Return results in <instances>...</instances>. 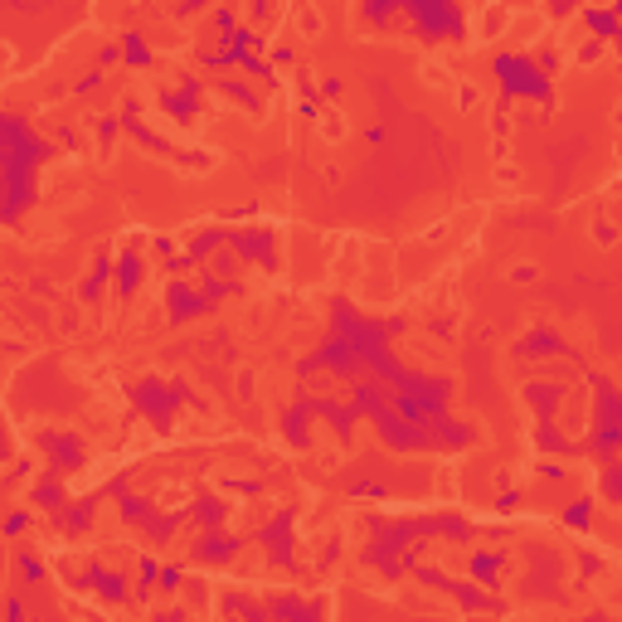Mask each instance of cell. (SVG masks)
I'll return each instance as SVG.
<instances>
[{
	"mask_svg": "<svg viewBox=\"0 0 622 622\" xmlns=\"http://www.w3.org/2000/svg\"><path fill=\"white\" fill-rule=\"evenodd\" d=\"M54 161V141H44L29 127L20 112L0 117V175H5V204H0V219L20 224L25 204L39 190V165Z\"/></svg>",
	"mask_w": 622,
	"mask_h": 622,
	"instance_id": "obj_1",
	"label": "cell"
},
{
	"mask_svg": "<svg viewBox=\"0 0 622 622\" xmlns=\"http://www.w3.org/2000/svg\"><path fill=\"white\" fill-rule=\"evenodd\" d=\"M491 74L501 83V102L530 98V102H540V108L554 102V83H549V74L535 64V54H511V49H501V54H491Z\"/></svg>",
	"mask_w": 622,
	"mask_h": 622,
	"instance_id": "obj_2",
	"label": "cell"
},
{
	"mask_svg": "<svg viewBox=\"0 0 622 622\" xmlns=\"http://www.w3.org/2000/svg\"><path fill=\"white\" fill-rule=\"evenodd\" d=\"M403 15H409V25H413V39H423V44L466 39V29H472V15H466L462 5H448V0H409Z\"/></svg>",
	"mask_w": 622,
	"mask_h": 622,
	"instance_id": "obj_3",
	"label": "cell"
},
{
	"mask_svg": "<svg viewBox=\"0 0 622 622\" xmlns=\"http://www.w3.org/2000/svg\"><path fill=\"white\" fill-rule=\"evenodd\" d=\"M413 574H419V584H433V588H443V594H452L466 613H501V598H491L482 584H472V578L462 584V578L443 574L438 564H413Z\"/></svg>",
	"mask_w": 622,
	"mask_h": 622,
	"instance_id": "obj_4",
	"label": "cell"
},
{
	"mask_svg": "<svg viewBox=\"0 0 622 622\" xmlns=\"http://www.w3.org/2000/svg\"><path fill=\"white\" fill-rule=\"evenodd\" d=\"M132 399H137V409L156 423V433H171V413L180 409V403H190V389L161 385V379H141V385L132 389Z\"/></svg>",
	"mask_w": 622,
	"mask_h": 622,
	"instance_id": "obj_5",
	"label": "cell"
},
{
	"mask_svg": "<svg viewBox=\"0 0 622 622\" xmlns=\"http://www.w3.org/2000/svg\"><path fill=\"white\" fill-rule=\"evenodd\" d=\"M68 584H74L78 594H102L108 603H127L132 598L127 584H137V578H127L122 569H108V564H88V569H78V574H68Z\"/></svg>",
	"mask_w": 622,
	"mask_h": 622,
	"instance_id": "obj_6",
	"label": "cell"
},
{
	"mask_svg": "<svg viewBox=\"0 0 622 622\" xmlns=\"http://www.w3.org/2000/svg\"><path fill=\"white\" fill-rule=\"evenodd\" d=\"M35 448L44 452V466H49L54 476H68L74 466H83V443L74 438V433H64V428L35 433Z\"/></svg>",
	"mask_w": 622,
	"mask_h": 622,
	"instance_id": "obj_7",
	"label": "cell"
},
{
	"mask_svg": "<svg viewBox=\"0 0 622 622\" xmlns=\"http://www.w3.org/2000/svg\"><path fill=\"white\" fill-rule=\"evenodd\" d=\"M200 88H204V83L195 78V74H180V88L156 92V108H161L165 117L175 122V127H190V122H195V112H200Z\"/></svg>",
	"mask_w": 622,
	"mask_h": 622,
	"instance_id": "obj_8",
	"label": "cell"
},
{
	"mask_svg": "<svg viewBox=\"0 0 622 622\" xmlns=\"http://www.w3.org/2000/svg\"><path fill=\"white\" fill-rule=\"evenodd\" d=\"M229 248L243 263H263L267 273L277 267V229H229Z\"/></svg>",
	"mask_w": 622,
	"mask_h": 622,
	"instance_id": "obj_9",
	"label": "cell"
},
{
	"mask_svg": "<svg viewBox=\"0 0 622 622\" xmlns=\"http://www.w3.org/2000/svg\"><path fill=\"white\" fill-rule=\"evenodd\" d=\"M292 525H297V511L287 506V511H277V521L263 525V535H258L273 569H297V559H292Z\"/></svg>",
	"mask_w": 622,
	"mask_h": 622,
	"instance_id": "obj_10",
	"label": "cell"
},
{
	"mask_svg": "<svg viewBox=\"0 0 622 622\" xmlns=\"http://www.w3.org/2000/svg\"><path fill=\"white\" fill-rule=\"evenodd\" d=\"M267 618L273 622H326V603L302 594H267Z\"/></svg>",
	"mask_w": 622,
	"mask_h": 622,
	"instance_id": "obj_11",
	"label": "cell"
},
{
	"mask_svg": "<svg viewBox=\"0 0 622 622\" xmlns=\"http://www.w3.org/2000/svg\"><path fill=\"white\" fill-rule=\"evenodd\" d=\"M204 311H214V307H210V297L195 292V287L185 283V277H175V283L165 287V316H171L175 326H185V321L204 316Z\"/></svg>",
	"mask_w": 622,
	"mask_h": 622,
	"instance_id": "obj_12",
	"label": "cell"
},
{
	"mask_svg": "<svg viewBox=\"0 0 622 622\" xmlns=\"http://www.w3.org/2000/svg\"><path fill=\"white\" fill-rule=\"evenodd\" d=\"M501 574H506V549H476L466 554V578L482 588H501Z\"/></svg>",
	"mask_w": 622,
	"mask_h": 622,
	"instance_id": "obj_13",
	"label": "cell"
},
{
	"mask_svg": "<svg viewBox=\"0 0 622 622\" xmlns=\"http://www.w3.org/2000/svg\"><path fill=\"white\" fill-rule=\"evenodd\" d=\"M243 549L238 535H224V530H204L200 540H195V564H229V559Z\"/></svg>",
	"mask_w": 622,
	"mask_h": 622,
	"instance_id": "obj_14",
	"label": "cell"
},
{
	"mask_svg": "<svg viewBox=\"0 0 622 622\" xmlns=\"http://www.w3.org/2000/svg\"><path fill=\"white\" fill-rule=\"evenodd\" d=\"M515 355H525V360H535V355H569V346H564V336H554V331L535 326L530 336L515 340Z\"/></svg>",
	"mask_w": 622,
	"mask_h": 622,
	"instance_id": "obj_15",
	"label": "cell"
},
{
	"mask_svg": "<svg viewBox=\"0 0 622 622\" xmlns=\"http://www.w3.org/2000/svg\"><path fill=\"white\" fill-rule=\"evenodd\" d=\"M29 501H35L39 511H49V515H64V511H68V491H64V482H59L54 472L39 476L35 491H29Z\"/></svg>",
	"mask_w": 622,
	"mask_h": 622,
	"instance_id": "obj_16",
	"label": "cell"
},
{
	"mask_svg": "<svg viewBox=\"0 0 622 622\" xmlns=\"http://www.w3.org/2000/svg\"><path fill=\"white\" fill-rule=\"evenodd\" d=\"M137 287H141V253H137V248H122V253H117V297H122V302H132Z\"/></svg>",
	"mask_w": 622,
	"mask_h": 622,
	"instance_id": "obj_17",
	"label": "cell"
},
{
	"mask_svg": "<svg viewBox=\"0 0 622 622\" xmlns=\"http://www.w3.org/2000/svg\"><path fill=\"white\" fill-rule=\"evenodd\" d=\"M316 419V413H311V394H302V399L292 403V409H287V419H283V428H287V443H292V448H307V423Z\"/></svg>",
	"mask_w": 622,
	"mask_h": 622,
	"instance_id": "obj_18",
	"label": "cell"
},
{
	"mask_svg": "<svg viewBox=\"0 0 622 622\" xmlns=\"http://www.w3.org/2000/svg\"><path fill=\"white\" fill-rule=\"evenodd\" d=\"M117 44H122V64L127 68H151L156 64V49L147 44V35H137V29H127Z\"/></svg>",
	"mask_w": 622,
	"mask_h": 622,
	"instance_id": "obj_19",
	"label": "cell"
},
{
	"mask_svg": "<svg viewBox=\"0 0 622 622\" xmlns=\"http://www.w3.org/2000/svg\"><path fill=\"white\" fill-rule=\"evenodd\" d=\"M185 515L190 511H171V515H147V521H141V530H147V540H156V545H171L175 540V530H180L185 525Z\"/></svg>",
	"mask_w": 622,
	"mask_h": 622,
	"instance_id": "obj_20",
	"label": "cell"
},
{
	"mask_svg": "<svg viewBox=\"0 0 622 622\" xmlns=\"http://www.w3.org/2000/svg\"><path fill=\"white\" fill-rule=\"evenodd\" d=\"M214 88H219V92H224V98H229V102H238V108H243V112H253V117H258V112H263V98H258V92L248 88L243 78H214Z\"/></svg>",
	"mask_w": 622,
	"mask_h": 622,
	"instance_id": "obj_21",
	"label": "cell"
},
{
	"mask_svg": "<svg viewBox=\"0 0 622 622\" xmlns=\"http://www.w3.org/2000/svg\"><path fill=\"white\" fill-rule=\"evenodd\" d=\"M108 277H117V273H112V253H98V263H92L88 283L78 287V297H83V302H98V297H102V283H108Z\"/></svg>",
	"mask_w": 622,
	"mask_h": 622,
	"instance_id": "obj_22",
	"label": "cell"
},
{
	"mask_svg": "<svg viewBox=\"0 0 622 622\" xmlns=\"http://www.w3.org/2000/svg\"><path fill=\"white\" fill-rule=\"evenodd\" d=\"M224 515H229V506H224V501H214V496H204V501L190 511V521L200 525V530H219V525H224Z\"/></svg>",
	"mask_w": 622,
	"mask_h": 622,
	"instance_id": "obj_23",
	"label": "cell"
},
{
	"mask_svg": "<svg viewBox=\"0 0 622 622\" xmlns=\"http://www.w3.org/2000/svg\"><path fill=\"white\" fill-rule=\"evenodd\" d=\"M559 521H564V525H569V530H574V535H588V525H594V501H588V496H578V501H569Z\"/></svg>",
	"mask_w": 622,
	"mask_h": 622,
	"instance_id": "obj_24",
	"label": "cell"
},
{
	"mask_svg": "<svg viewBox=\"0 0 622 622\" xmlns=\"http://www.w3.org/2000/svg\"><path fill=\"white\" fill-rule=\"evenodd\" d=\"M15 569H20V584H44V559H39L35 549L20 545L15 549Z\"/></svg>",
	"mask_w": 622,
	"mask_h": 622,
	"instance_id": "obj_25",
	"label": "cell"
},
{
	"mask_svg": "<svg viewBox=\"0 0 622 622\" xmlns=\"http://www.w3.org/2000/svg\"><path fill=\"white\" fill-rule=\"evenodd\" d=\"M403 5H394V0H379V5H360V20H370V25H389V20H399Z\"/></svg>",
	"mask_w": 622,
	"mask_h": 622,
	"instance_id": "obj_26",
	"label": "cell"
},
{
	"mask_svg": "<svg viewBox=\"0 0 622 622\" xmlns=\"http://www.w3.org/2000/svg\"><path fill=\"white\" fill-rule=\"evenodd\" d=\"M147 515H151V501H141V496H122V521L141 525Z\"/></svg>",
	"mask_w": 622,
	"mask_h": 622,
	"instance_id": "obj_27",
	"label": "cell"
},
{
	"mask_svg": "<svg viewBox=\"0 0 622 622\" xmlns=\"http://www.w3.org/2000/svg\"><path fill=\"white\" fill-rule=\"evenodd\" d=\"M180 584H185V569H175V564H161V584H156V588H161V594H175Z\"/></svg>",
	"mask_w": 622,
	"mask_h": 622,
	"instance_id": "obj_28",
	"label": "cell"
},
{
	"mask_svg": "<svg viewBox=\"0 0 622 622\" xmlns=\"http://www.w3.org/2000/svg\"><path fill=\"white\" fill-rule=\"evenodd\" d=\"M530 554H535V564L545 559V569H554V554H549V549H530ZM530 594H545V574H530Z\"/></svg>",
	"mask_w": 622,
	"mask_h": 622,
	"instance_id": "obj_29",
	"label": "cell"
},
{
	"mask_svg": "<svg viewBox=\"0 0 622 622\" xmlns=\"http://www.w3.org/2000/svg\"><path fill=\"white\" fill-rule=\"evenodd\" d=\"M5 618H10V622H29V608H25V598H20V594H10Z\"/></svg>",
	"mask_w": 622,
	"mask_h": 622,
	"instance_id": "obj_30",
	"label": "cell"
},
{
	"mask_svg": "<svg viewBox=\"0 0 622 622\" xmlns=\"http://www.w3.org/2000/svg\"><path fill=\"white\" fill-rule=\"evenodd\" d=\"M25 525H29V511H15L5 521V535H10V540H20V535H25Z\"/></svg>",
	"mask_w": 622,
	"mask_h": 622,
	"instance_id": "obj_31",
	"label": "cell"
},
{
	"mask_svg": "<svg viewBox=\"0 0 622 622\" xmlns=\"http://www.w3.org/2000/svg\"><path fill=\"white\" fill-rule=\"evenodd\" d=\"M515 506H521V491H501V496H496V511H501V515H511Z\"/></svg>",
	"mask_w": 622,
	"mask_h": 622,
	"instance_id": "obj_32",
	"label": "cell"
},
{
	"mask_svg": "<svg viewBox=\"0 0 622 622\" xmlns=\"http://www.w3.org/2000/svg\"><path fill=\"white\" fill-rule=\"evenodd\" d=\"M292 59H297V49H292V44H277V49H273V68H287Z\"/></svg>",
	"mask_w": 622,
	"mask_h": 622,
	"instance_id": "obj_33",
	"label": "cell"
},
{
	"mask_svg": "<svg viewBox=\"0 0 622 622\" xmlns=\"http://www.w3.org/2000/svg\"><path fill=\"white\" fill-rule=\"evenodd\" d=\"M98 64H102V68H108V64H122V44H102Z\"/></svg>",
	"mask_w": 622,
	"mask_h": 622,
	"instance_id": "obj_34",
	"label": "cell"
},
{
	"mask_svg": "<svg viewBox=\"0 0 622 622\" xmlns=\"http://www.w3.org/2000/svg\"><path fill=\"white\" fill-rule=\"evenodd\" d=\"M598 54H603V44H598V39H588V44L584 49H578V64H594V59Z\"/></svg>",
	"mask_w": 622,
	"mask_h": 622,
	"instance_id": "obj_35",
	"label": "cell"
},
{
	"mask_svg": "<svg viewBox=\"0 0 622 622\" xmlns=\"http://www.w3.org/2000/svg\"><path fill=\"white\" fill-rule=\"evenodd\" d=\"M92 88H102V68H92V74L78 83V92H92Z\"/></svg>",
	"mask_w": 622,
	"mask_h": 622,
	"instance_id": "obj_36",
	"label": "cell"
}]
</instances>
